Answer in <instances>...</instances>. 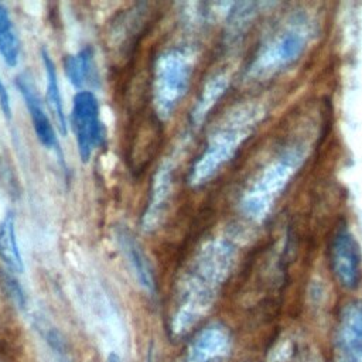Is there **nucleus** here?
Returning <instances> with one entry per match:
<instances>
[{
  "instance_id": "obj_20",
  "label": "nucleus",
  "mask_w": 362,
  "mask_h": 362,
  "mask_svg": "<svg viewBox=\"0 0 362 362\" xmlns=\"http://www.w3.org/2000/svg\"><path fill=\"white\" fill-rule=\"evenodd\" d=\"M0 107H1L6 119L10 120L11 119V102H10L8 90H7L6 85L3 83L1 78H0Z\"/></svg>"
},
{
  "instance_id": "obj_10",
  "label": "nucleus",
  "mask_w": 362,
  "mask_h": 362,
  "mask_svg": "<svg viewBox=\"0 0 362 362\" xmlns=\"http://www.w3.org/2000/svg\"><path fill=\"white\" fill-rule=\"evenodd\" d=\"M117 240H119L120 249H122L124 257L127 259V263L130 264L139 284L147 293H154L156 283H154L153 270H151L148 259L146 257L144 252L141 250L139 242L126 229H122L117 232Z\"/></svg>"
},
{
  "instance_id": "obj_22",
  "label": "nucleus",
  "mask_w": 362,
  "mask_h": 362,
  "mask_svg": "<svg viewBox=\"0 0 362 362\" xmlns=\"http://www.w3.org/2000/svg\"><path fill=\"white\" fill-rule=\"evenodd\" d=\"M147 362H153V356H151V352L148 354V358H147Z\"/></svg>"
},
{
  "instance_id": "obj_3",
  "label": "nucleus",
  "mask_w": 362,
  "mask_h": 362,
  "mask_svg": "<svg viewBox=\"0 0 362 362\" xmlns=\"http://www.w3.org/2000/svg\"><path fill=\"white\" fill-rule=\"evenodd\" d=\"M256 123V113L239 112L223 123L208 140L201 154L194 161L189 171V182L201 185L211 180L219 168H222L236 153L240 143L247 137L253 124Z\"/></svg>"
},
{
  "instance_id": "obj_16",
  "label": "nucleus",
  "mask_w": 362,
  "mask_h": 362,
  "mask_svg": "<svg viewBox=\"0 0 362 362\" xmlns=\"http://www.w3.org/2000/svg\"><path fill=\"white\" fill-rule=\"evenodd\" d=\"M0 55L8 66H16L20 59V40L10 13L0 3Z\"/></svg>"
},
{
  "instance_id": "obj_8",
  "label": "nucleus",
  "mask_w": 362,
  "mask_h": 362,
  "mask_svg": "<svg viewBox=\"0 0 362 362\" xmlns=\"http://www.w3.org/2000/svg\"><path fill=\"white\" fill-rule=\"evenodd\" d=\"M16 86L25 102L37 139L45 148L52 150L62 160V150L59 147L57 133L54 130V126L51 124L48 115L45 113L42 100L35 89L33 78L28 74H20L16 78Z\"/></svg>"
},
{
  "instance_id": "obj_1",
  "label": "nucleus",
  "mask_w": 362,
  "mask_h": 362,
  "mask_svg": "<svg viewBox=\"0 0 362 362\" xmlns=\"http://www.w3.org/2000/svg\"><path fill=\"white\" fill-rule=\"evenodd\" d=\"M233 257V247L225 240H212L199 250L178 286L170 324L174 334L187 331L214 304Z\"/></svg>"
},
{
  "instance_id": "obj_19",
  "label": "nucleus",
  "mask_w": 362,
  "mask_h": 362,
  "mask_svg": "<svg viewBox=\"0 0 362 362\" xmlns=\"http://www.w3.org/2000/svg\"><path fill=\"white\" fill-rule=\"evenodd\" d=\"M338 362H362V346H337Z\"/></svg>"
},
{
  "instance_id": "obj_21",
  "label": "nucleus",
  "mask_w": 362,
  "mask_h": 362,
  "mask_svg": "<svg viewBox=\"0 0 362 362\" xmlns=\"http://www.w3.org/2000/svg\"><path fill=\"white\" fill-rule=\"evenodd\" d=\"M107 362H122V359L116 354H110L107 358Z\"/></svg>"
},
{
  "instance_id": "obj_18",
  "label": "nucleus",
  "mask_w": 362,
  "mask_h": 362,
  "mask_svg": "<svg viewBox=\"0 0 362 362\" xmlns=\"http://www.w3.org/2000/svg\"><path fill=\"white\" fill-rule=\"evenodd\" d=\"M3 281H4V286H6V290H7L8 296L13 297V300L20 307H24L25 305V296H24L20 284L17 283V280L11 274H3Z\"/></svg>"
},
{
  "instance_id": "obj_7",
  "label": "nucleus",
  "mask_w": 362,
  "mask_h": 362,
  "mask_svg": "<svg viewBox=\"0 0 362 362\" xmlns=\"http://www.w3.org/2000/svg\"><path fill=\"white\" fill-rule=\"evenodd\" d=\"M331 269L337 281L346 290H354L361 281V253L358 242L346 226H339L329 246Z\"/></svg>"
},
{
  "instance_id": "obj_17",
  "label": "nucleus",
  "mask_w": 362,
  "mask_h": 362,
  "mask_svg": "<svg viewBox=\"0 0 362 362\" xmlns=\"http://www.w3.org/2000/svg\"><path fill=\"white\" fill-rule=\"evenodd\" d=\"M225 78L223 76H216L211 82L206 83V86L202 89V93L199 96V100L192 110V117L195 122H199L205 115L206 110L215 103V100L222 95L225 89Z\"/></svg>"
},
{
  "instance_id": "obj_4",
  "label": "nucleus",
  "mask_w": 362,
  "mask_h": 362,
  "mask_svg": "<svg viewBox=\"0 0 362 362\" xmlns=\"http://www.w3.org/2000/svg\"><path fill=\"white\" fill-rule=\"evenodd\" d=\"M191 72L192 61L185 49L173 48L157 58L153 74V102L161 119H167L185 95Z\"/></svg>"
},
{
  "instance_id": "obj_13",
  "label": "nucleus",
  "mask_w": 362,
  "mask_h": 362,
  "mask_svg": "<svg viewBox=\"0 0 362 362\" xmlns=\"http://www.w3.org/2000/svg\"><path fill=\"white\" fill-rule=\"evenodd\" d=\"M0 260L11 273H21L24 270L16 233V218L13 212L6 214L0 222Z\"/></svg>"
},
{
  "instance_id": "obj_2",
  "label": "nucleus",
  "mask_w": 362,
  "mask_h": 362,
  "mask_svg": "<svg viewBox=\"0 0 362 362\" xmlns=\"http://www.w3.org/2000/svg\"><path fill=\"white\" fill-rule=\"evenodd\" d=\"M303 160L304 153L301 148H287L264 165L242 197L240 206L246 216L253 221L263 219L294 177L298 167H301Z\"/></svg>"
},
{
  "instance_id": "obj_14",
  "label": "nucleus",
  "mask_w": 362,
  "mask_h": 362,
  "mask_svg": "<svg viewBox=\"0 0 362 362\" xmlns=\"http://www.w3.org/2000/svg\"><path fill=\"white\" fill-rule=\"evenodd\" d=\"M170 184H171V177H170V170L167 167H163L158 170L154 178V184L151 188V195L148 205L144 211L143 215V228L150 230L153 229L163 212V208L165 206L168 194H170Z\"/></svg>"
},
{
  "instance_id": "obj_15",
  "label": "nucleus",
  "mask_w": 362,
  "mask_h": 362,
  "mask_svg": "<svg viewBox=\"0 0 362 362\" xmlns=\"http://www.w3.org/2000/svg\"><path fill=\"white\" fill-rule=\"evenodd\" d=\"M41 58H42V64H44L45 78H47L48 103H49L51 112L54 113V117L57 120L59 132L62 134H66V116L64 112V103H62V96H61V90H59L57 69H55L52 58L49 57V54L45 48L41 49Z\"/></svg>"
},
{
  "instance_id": "obj_11",
  "label": "nucleus",
  "mask_w": 362,
  "mask_h": 362,
  "mask_svg": "<svg viewBox=\"0 0 362 362\" xmlns=\"http://www.w3.org/2000/svg\"><path fill=\"white\" fill-rule=\"evenodd\" d=\"M64 71L69 82L76 88L83 90V88L92 82H96V64L93 57V49L85 47L81 51L66 55L64 58Z\"/></svg>"
},
{
  "instance_id": "obj_9",
  "label": "nucleus",
  "mask_w": 362,
  "mask_h": 362,
  "mask_svg": "<svg viewBox=\"0 0 362 362\" xmlns=\"http://www.w3.org/2000/svg\"><path fill=\"white\" fill-rule=\"evenodd\" d=\"M232 348L229 331L221 324H209L191 339L185 362H223Z\"/></svg>"
},
{
  "instance_id": "obj_12",
  "label": "nucleus",
  "mask_w": 362,
  "mask_h": 362,
  "mask_svg": "<svg viewBox=\"0 0 362 362\" xmlns=\"http://www.w3.org/2000/svg\"><path fill=\"white\" fill-rule=\"evenodd\" d=\"M337 346H362V301H349L342 307Z\"/></svg>"
},
{
  "instance_id": "obj_5",
  "label": "nucleus",
  "mask_w": 362,
  "mask_h": 362,
  "mask_svg": "<svg viewBox=\"0 0 362 362\" xmlns=\"http://www.w3.org/2000/svg\"><path fill=\"white\" fill-rule=\"evenodd\" d=\"M308 42V30L303 20L293 21L270 37L256 52L250 71L257 76H267L293 64L303 54Z\"/></svg>"
},
{
  "instance_id": "obj_6",
  "label": "nucleus",
  "mask_w": 362,
  "mask_h": 362,
  "mask_svg": "<svg viewBox=\"0 0 362 362\" xmlns=\"http://www.w3.org/2000/svg\"><path fill=\"white\" fill-rule=\"evenodd\" d=\"M71 123L79 157L86 163L102 144L105 137L103 123L99 113V102L92 90H78L74 96Z\"/></svg>"
}]
</instances>
